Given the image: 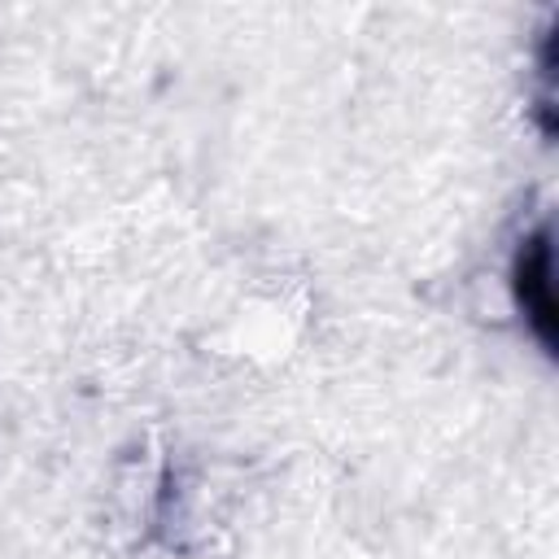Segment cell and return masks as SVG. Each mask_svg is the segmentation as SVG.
Returning <instances> with one entry per match:
<instances>
[{"label": "cell", "instance_id": "1", "mask_svg": "<svg viewBox=\"0 0 559 559\" xmlns=\"http://www.w3.org/2000/svg\"><path fill=\"white\" fill-rule=\"evenodd\" d=\"M515 288H520V301L533 293V301L524 306V314H533L542 323V341L550 345V245H546V227L537 236H528V245L520 249L515 258Z\"/></svg>", "mask_w": 559, "mask_h": 559}]
</instances>
